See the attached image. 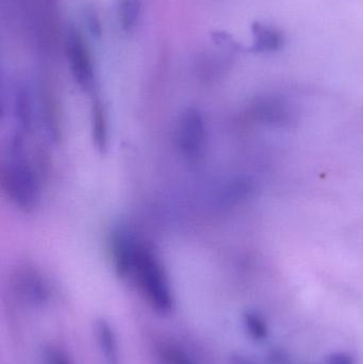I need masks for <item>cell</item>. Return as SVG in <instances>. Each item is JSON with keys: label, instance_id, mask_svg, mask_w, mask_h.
<instances>
[{"label": "cell", "instance_id": "5b68a950", "mask_svg": "<svg viewBox=\"0 0 363 364\" xmlns=\"http://www.w3.org/2000/svg\"><path fill=\"white\" fill-rule=\"evenodd\" d=\"M70 70L78 85L83 90H91L93 87V68L91 60L78 36H72L70 40Z\"/></svg>", "mask_w": 363, "mask_h": 364}, {"label": "cell", "instance_id": "4fadbf2b", "mask_svg": "<svg viewBox=\"0 0 363 364\" xmlns=\"http://www.w3.org/2000/svg\"><path fill=\"white\" fill-rule=\"evenodd\" d=\"M45 363L46 364H72L70 359L62 350L58 348H49L45 354Z\"/></svg>", "mask_w": 363, "mask_h": 364}, {"label": "cell", "instance_id": "277c9868", "mask_svg": "<svg viewBox=\"0 0 363 364\" xmlns=\"http://www.w3.org/2000/svg\"><path fill=\"white\" fill-rule=\"evenodd\" d=\"M94 333L104 364H123L119 338L112 325L104 318H99L94 324Z\"/></svg>", "mask_w": 363, "mask_h": 364}, {"label": "cell", "instance_id": "52a82bcc", "mask_svg": "<svg viewBox=\"0 0 363 364\" xmlns=\"http://www.w3.org/2000/svg\"><path fill=\"white\" fill-rule=\"evenodd\" d=\"M92 130L95 146L99 151H104L109 142L108 115L99 100H96L92 107Z\"/></svg>", "mask_w": 363, "mask_h": 364}, {"label": "cell", "instance_id": "7c38bea8", "mask_svg": "<svg viewBox=\"0 0 363 364\" xmlns=\"http://www.w3.org/2000/svg\"><path fill=\"white\" fill-rule=\"evenodd\" d=\"M261 114L264 115L266 119L270 122H283L286 121V115H287V110L285 109V105H281L278 100H264L259 105Z\"/></svg>", "mask_w": 363, "mask_h": 364}, {"label": "cell", "instance_id": "7a4b0ae2", "mask_svg": "<svg viewBox=\"0 0 363 364\" xmlns=\"http://www.w3.org/2000/svg\"><path fill=\"white\" fill-rule=\"evenodd\" d=\"M1 186L9 199L23 211H32L40 203V184L31 164L23 156V143L15 136L9 157L1 166Z\"/></svg>", "mask_w": 363, "mask_h": 364}, {"label": "cell", "instance_id": "8992f818", "mask_svg": "<svg viewBox=\"0 0 363 364\" xmlns=\"http://www.w3.org/2000/svg\"><path fill=\"white\" fill-rule=\"evenodd\" d=\"M253 29L254 44L251 50L254 53H273L283 46L285 38L283 33L273 26L255 23Z\"/></svg>", "mask_w": 363, "mask_h": 364}, {"label": "cell", "instance_id": "30bf717a", "mask_svg": "<svg viewBox=\"0 0 363 364\" xmlns=\"http://www.w3.org/2000/svg\"><path fill=\"white\" fill-rule=\"evenodd\" d=\"M159 357L164 364H197L185 350L172 343L160 346Z\"/></svg>", "mask_w": 363, "mask_h": 364}, {"label": "cell", "instance_id": "9c48e42d", "mask_svg": "<svg viewBox=\"0 0 363 364\" xmlns=\"http://www.w3.org/2000/svg\"><path fill=\"white\" fill-rule=\"evenodd\" d=\"M243 325H244L245 331L251 339L262 341L268 337V325L257 312H246L243 316Z\"/></svg>", "mask_w": 363, "mask_h": 364}, {"label": "cell", "instance_id": "ba28073f", "mask_svg": "<svg viewBox=\"0 0 363 364\" xmlns=\"http://www.w3.org/2000/svg\"><path fill=\"white\" fill-rule=\"evenodd\" d=\"M18 287L23 296L34 304H43L48 299V289L36 274H23L19 278Z\"/></svg>", "mask_w": 363, "mask_h": 364}, {"label": "cell", "instance_id": "8fae6325", "mask_svg": "<svg viewBox=\"0 0 363 364\" xmlns=\"http://www.w3.org/2000/svg\"><path fill=\"white\" fill-rule=\"evenodd\" d=\"M15 114L23 129H30L32 126V108L29 97L25 93L18 94L15 102Z\"/></svg>", "mask_w": 363, "mask_h": 364}, {"label": "cell", "instance_id": "6da1fadb", "mask_svg": "<svg viewBox=\"0 0 363 364\" xmlns=\"http://www.w3.org/2000/svg\"><path fill=\"white\" fill-rule=\"evenodd\" d=\"M138 284L147 303L159 314H166L174 307V295L168 274L159 258L147 246L136 244L129 276Z\"/></svg>", "mask_w": 363, "mask_h": 364}, {"label": "cell", "instance_id": "3957f363", "mask_svg": "<svg viewBox=\"0 0 363 364\" xmlns=\"http://www.w3.org/2000/svg\"><path fill=\"white\" fill-rule=\"evenodd\" d=\"M205 132L202 115L195 110L187 111L181 119L178 130L179 147L185 156L195 157L202 151Z\"/></svg>", "mask_w": 363, "mask_h": 364}, {"label": "cell", "instance_id": "5bb4252c", "mask_svg": "<svg viewBox=\"0 0 363 364\" xmlns=\"http://www.w3.org/2000/svg\"><path fill=\"white\" fill-rule=\"evenodd\" d=\"M324 364H355L353 357L347 353H336L327 357Z\"/></svg>", "mask_w": 363, "mask_h": 364}]
</instances>
